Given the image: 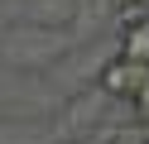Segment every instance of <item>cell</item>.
I'll return each mask as SVG.
<instances>
[{"label":"cell","mask_w":149,"mask_h":144,"mask_svg":"<svg viewBox=\"0 0 149 144\" xmlns=\"http://www.w3.org/2000/svg\"><path fill=\"white\" fill-rule=\"evenodd\" d=\"M96 82H101V91H106V96H116V101H135V96H139V86L149 82V67H139V63H130V58H120V53H116L106 67H101V77H96Z\"/></svg>","instance_id":"obj_1"},{"label":"cell","mask_w":149,"mask_h":144,"mask_svg":"<svg viewBox=\"0 0 149 144\" xmlns=\"http://www.w3.org/2000/svg\"><path fill=\"white\" fill-rule=\"evenodd\" d=\"M120 58L149 67V19H135V24H120Z\"/></svg>","instance_id":"obj_2"},{"label":"cell","mask_w":149,"mask_h":144,"mask_svg":"<svg viewBox=\"0 0 149 144\" xmlns=\"http://www.w3.org/2000/svg\"><path fill=\"white\" fill-rule=\"evenodd\" d=\"M135 111H139V115H144V120H149V82L139 86V96H135Z\"/></svg>","instance_id":"obj_3"},{"label":"cell","mask_w":149,"mask_h":144,"mask_svg":"<svg viewBox=\"0 0 149 144\" xmlns=\"http://www.w3.org/2000/svg\"><path fill=\"white\" fill-rule=\"evenodd\" d=\"M116 144H139V139H116Z\"/></svg>","instance_id":"obj_4"},{"label":"cell","mask_w":149,"mask_h":144,"mask_svg":"<svg viewBox=\"0 0 149 144\" xmlns=\"http://www.w3.org/2000/svg\"><path fill=\"white\" fill-rule=\"evenodd\" d=\"M120 5H125V10H130V5H135V0H120Z\"/></svg>","instance_id":"obj_5"}]
</instances>
